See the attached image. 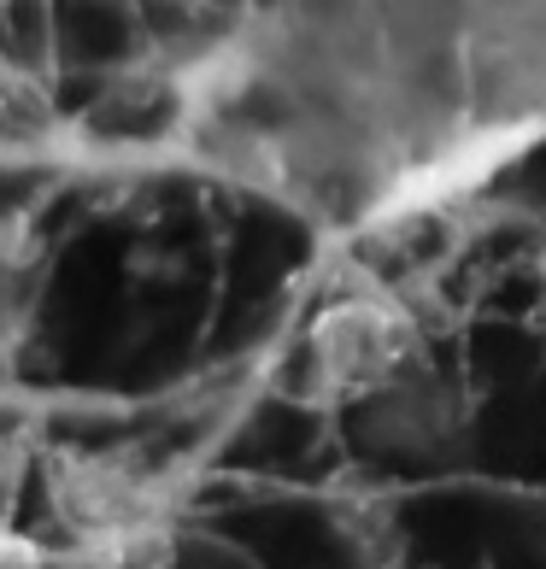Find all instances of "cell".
Returning a JSON list of instances; mask_svg holds the SVG:
<instances>
[{
    "label": "cell",
    "mask_w": 546,
    "mask_h": 569,
    "mask_svg": "<svg viewBox=\"0 0 546 569\" xmlns=\"http://www.w3.org/2000/svg\"><path fill=\"white\" fill-rule=\"evenodd\" d=\"M359 417H365L359 423L365 447L388 452V458H435L458 429L453 393L440 388L435 376H417V365L400 376V382H388L383 393H370L359 406Z\"/></svg>",
    "instance_id": "obj_2"
},
{
    "label": "cell",
    "mask_w": 546,
    "mask_h": 569,
    "mask_svg": "<svg viewBox=\"0 0 546 569\" xmlns=\"http://www.w3.org/2000/svg\"><path fill=\"white\" fill-rule=\"evenodd\" d=\"M48 569H89V563H82L77 552H71V546H66V552H53V563Z\"/></svg>",
    "instance_id": "obj_4"
},
{
    "label": "cell",
    "mask_w": 546,
    "mask_h": 569,
    "mask_svg": "<svg viewBox=\"0 0 546 569\" xmlns=\"http://www.w3.org/2000/svg\"><path fill=\"white\" fill-rule=\"evenodd\" d=\"M53 563V546H41L18 529H0V569H48Z\"/></svg>",
    "instance_id": "obj_3"
},
{
    "label": "cell",
    "mask_w": 546,
    "mask_h": 569,
    "mask_svg": "<svg viewBox=\"0 0 546 569\" xmlns=\"http://www.w3.org/2000/svg\"><path fill=\"white\" fill-rule=\"evenodd\" d=\"M411 365H417V335L400 300H388L376 288L335 293L306 329L300 393L324 399V406H365L370 393L400 382Z\"/></svg>",
    "instance_id": "obj_1"
}]
</instances>
